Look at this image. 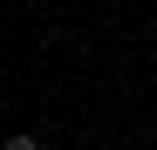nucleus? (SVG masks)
<instances>
[{
  "instance_id": "f257e3e1",
  "label": "nucleus",
  "mask_w": 157,
  "mask_h": 150,
  "mask_svg": "<svg viewBox=\"0 0 157 150\" xmlns=\"http://www.w3.org/2000/svg\"><path fill=\"white\" fill-rule=\"evenodd\" d=\"M0 150H41L34 137H7V143H0Z\"/></svg>"
}]
</instances>
